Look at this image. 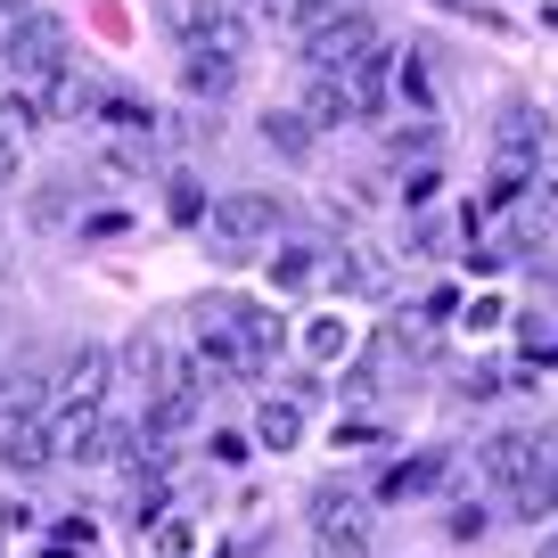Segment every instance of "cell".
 I'll use <instances>...</instances> for the list:
<instances>
[{"label": "cell", "instance_id": "6da1fadb", "mask_svg": "<svg viewBox=\"0 0 558 558\" xmlns=\"http://www.w3.org/2000/svg\"><path fill=\"white\" fill-rule=\"evenodd\" d=\"M0 58H9V83H25V90H50V83H66V74H74V41H66V25H58L50 9L9 17Z\"/></svg>", "mask_w": 558, "mask_h": 558}, {"label": "cell", "instance_id": "7a4b0ae2", "mask_svg": "<svg viewBox=\"0 0 558 558\" xmlns=\"http://www.w3.org/2000/svg\"><path fill=\"white\" fill-rule=\"evenodd\" d=\"M206 239H214V255H255L263 239H279V197H263V190L214 197L206 206Z\"/></svg>", "mask_w": 558, "mask_h": 558}, {"label": "cell", "instance_id": "3957f363", "mask_svg": "<svg viewBox=\"0 0 558 558\" xmlns=\"http://www.w3.org/2000/svg\"><path fill=\"white\" fill-rule=\"evenodd\" d=\"M157 25L181 41V50H222V58L246 50V25L230 17L222 0H157Z\"/></svg>", "mask_w": 558, "mask_h": 558}, {"label": "cell", "instance_id": "277c9868", "mask_svg": "<svg viewBox=\"0 0 558 558\" xmlns=\"http://www.w3.org/2000/svg\"><path fill=\"white\" fill-rule=\"evenodd\" d=\"M369 50H378V25H369L362 9H337L320 34H304V66L313 74H353Z\"/></svg>", "mask_w": 558, "mask_h": 558}, {"label": "cell", "instance_id": "5b68a950", "mask_svg": "<svg viewBox=\"0 0 558 558\" xmlns=\"http://www.w3.org/2000/svg\"><path fill=\"white\" fill-rule=\"evenodd\" d=\"M313 542H320V558H369V509L353 493L320 485L313 493Z\"/></svg>", "mask_w": 558, "mask_h": 558}, {"label": "cell", "instance_id": "8992f818", "mask_svg": "<svg viewBox=\"0 0 558 558\" xmlns=\"http://www.w3.org/2000/svg\"><path fill=\"white\" fill-rule=\"evenodd\" d=\"M230 337H239V378H263L279 353V320L255 313V304H230Z\"/></svg>", "mask_w": 558, "mask_h": 558}, {"label": "cell", "instance_id": "52a82bcc", "mask_svg": "<svg viewBox=\"0 0 558 558\" xmlns=\"http://www.w3.org/2000/svg\"><path fill=\"white\" fill-rule=\"evenodd\" d=\"M58 460V444H50V418H25V427H0V469L9 476H41Z\"/></svg>", "mask_w": 558, "mask_h": 558}, {"label": "cell", "instance_id": "ba28073f", "mask_svg": "<svg viewBox=\"0 0 558 558\" xmlns=\"http://www.w3.org/2000/svg\"><path fill=\"white\" fill-rule=\"evenodd\" d=\"M501 518H518V525H542V518H558V469L542 460L534 476H518V485L501 493Z\"/></svg>", "mask_w": 558, "mask_h": 558}, {"label": "cell", "instance_id": "9c48e42d", "mask_svg": "<svg viewBox=\"0 0 558 558\" xmlns=\"http://www.w3.org/2000/svg\"><path fill=\"white\" fill-rule=\"evenodd\" d=\"M296 116L313 123V132H329V123H362V116H353L345 74H313V83H304V107H296Z\"/></svg>", "mask_w": 558, "mask_h": 558}, {"label": "cell", "instance_id": "30bf717a", "mask_svg": "<svg viewBox=\"0 0 558 558\" xmlns=\"http://www.w3.org/2000/svg\"><path fill=\"white\" fill-rule=\"evenodd\" d=\"M542 469V452H534V436H518V427H509V436H493L485 444V476H493V485H518V476H534Z\"/></svg>", "mask_w": 558, "mask_h": 558}, {"label": "cell", "instance_id": "8fae6325", "mask_svg": "<svg viewBox=\"0 0 558 558\" xmlns=\"http://www.w3.org/2000/svg\"><path fill=\"white\" fill-rule=\"evenodd\" d=\"M58 378H66V402H99L107 378H116V362H107V345H74Z\"/></svg>", "mask_w": 558, "mask_h": 558}, {"label": "cell", "instance_id": "7c38bea8", "mask_svg": "<svg viewBox=\"0 0 558 558\" xmlns=\"http://www.w3.org/2000/svg\"><path fill=\"white\" fill-rule=\"evenodd\" d=\"M123 362H132V378H148V395H165V386L181 378V362H173V345H165L157 329H140L132 337V353H123Z\"/></svg>", "mask_w": 558, "mask_h": 558}, {"label": "cell", "instance_id": "4fadbf2b", "mask_svg": "<svg viewBox=\"0 0 558 558\" xmlns=\"http://www.w3.org/2000/svg\"><path fill=\"white\" fill-rule=\"evenodd\" d=\"M181 83H190L197 99H222V90L239 83V58H222V50H190V58H181Z\"/></svg>", "mask_w": 558, "mask_h": 558}, {"label": "cell", "instance_id": "5bb4252c", "mask_svg": "<svg viewBox=\"0 0 558 558\" xmlns=\"http://www.w3.org/2000/svg\"><path fill=\"white\" fill-rule=\"evenodd\" d=\"M304 436V402H288V395H271L255 411V444H271V452H288V444Z\"/></svg>", "mask_w": 558, "mask_h": 558}, {"label": "cell", "instance_id": "9a60e30c", "mask_svg": "<svg viewBox=\"0 0 558 558\" xmlns=\"http://www.w3.org/2000/svg\"><path fill=\"white\" fill-rule=\"evenodd\" d=\"M345 90H353V116H378L386 107V50H369L362 66L345 74Z\"/></svg>", "mask_w": 558, "mask_h": 558}, {"label": "cell", "instance_id": "2e32d148", "mask_svg": "<svg viewBox=\"0 0 558 558\" xmlns=\"http://www.w3.org/2000/svg\"><path fill=\"white\" fill-rule=\"evenodd\" d=\"M436 476H444V460L436 452H427V460H402V469H386V501H411V493H427V485H436Z\"/></svg>", "mask_w": 558, "mask_h": 558}, {"label": "cell", "instance_id": "e0dca14e", "mask_svg": "<svg viewBox=\"0 0 558 558\" xmlns=\"http://www.w3.org/2000/svg\"><path fill=\"white\" fill-rule=\"evenodd\" d=\"M263 140H271L279 157H304V148H313V123L288 107V116H263Z\"/></svg>", "mask_w": 558, "mask_h": 558}, {"label": "cell", "instance_id": "ac0fdd59", "mask_svg": "<svg viewBox=\"0 0 558 558\" xmlns=\"http://www.w3.org/2000/svg\"><path fill=\"white\" fill-rule=\"evenodd\" d=\"M542 132H550V123H542L534 107H509V116H501V148H509V157H525V148H534Z\"/></svg>", "mask_w": 558, "mask_h": 558}, {"label": "cell", "instance_id": "d6986e66", "mask_svg": "<svg viewBox=\"0 0 558 558\" xmlns=\"http://www.w3.org/2000/svg\"><path fill=\"white\" fill-rule=\"evenodd\" d=\"M173 214L181 222H206V190H197V181H173Z\"/></svg>", "mask_w": 558, "mask_h": 558}, {"label": "cell", "instance_id": "ffe728a7", "mask_svg": "<svg viewBox=\"0 0 558 558\" xmlns=\"http://www.w3.org/2000/svg\"><path fill=\"white\" fill-rule=\"evenodd\" d=\"M9 181H17V140L0 132V190H9Z\"/></svg>", "mask_w": 558, "mask_h": 558}, {"label": "cell", "instance_id": "44dd1931", "mask_svg": "<svg viewBox=\"0 0 558 558\" xmlns=\"http://www.w3.org/2000/svg\"><path fill=\"white\" fill-rule=\"evenodd\" d=\"M0 525H34V509H25V501H9V493H0Z\"/></svg>", "mask_w": 558, "mask_h": 558}, {"label": "cell", "instance_id": "7402d4cb", "mask_svg": "<svg viewBox=\"0 0 558 558\" xmlns=\"http://www.w3.org/2000/svg\"><path fill=\"white\" fill-rule=\"evenodd\" d=\"M534 558H558V534H542V550H534Z\"/></svg>", "mask_w": 558, "mask_h": 558}]
</instances>
